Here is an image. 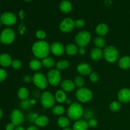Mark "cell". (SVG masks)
Here are the masks:
<instances>
[{
    "label": "cell",
    "mask_w": 130,
    "mask_h": 130,
    "mask_svg": "<svg viewBox=\"0 0 130 130\" xmlns=\"http://www.w3.org/2000/svg\"><path fill=\"white\" fill-rule=\"evenodd\" d=\"M57 123L60 127L65 128H67L69 125L70 120L69 118H66V117H60L57 121Z\"/></svg>",
    "instance_id": "obj_29"
},
{
    "label": "cell",
    "mask_w": 130,
    "mask_h": 130,
    "mask_svg": "<svg viewBox=\"0 0 130 130\" xmlns=\"http://www.w3.org/2000/svg\"><path fill=\"white\" fill-rule=\"evenodd\" d=\"M43 65H42L41 62L38 59H33L29 63V67L32 71H38L42 67Z\"/></svg>",
    "instance_id": "obj_27"
},
{
    "label": "cell",
    "mask_w": 130,
    "mask_h": 130,
    "mask_svg": "<svg viewBox=\"0 0 130 130\" xmlns=\"http://www.w3.org/2000/svg\"><path fill=\"white\" fill-rule=\"evenodd\" d=\"M33 100H24L22 101V102L20 103V107L21 108H22L23 109H27L29 108H30V107L32 105V104H34V102H32Z\"/></svg>",
    "instance_id": "obj_35"
},
{
    "label": "cell",
    "mask_w": 130,
    "mask_h": 130,
    "mask_svg": "<svg viewBox=\"0 0 130 130\" xmlns=\"http://www.w3.org/2000/svg\"><path fill=\"white\" fill-rule=\"evenodd\" d=\"M76 96L77 100L82 103L90 102L93 97V93L90 89L87 88H80L76 91Z\"/></svg>",
    "instance_id": "obj_5"
},
{
    "label": "cell",
    "mask_w": 130,
    "mask_h": 130,
    "mask_svg": "<svg viewBox=\"0 0 130 130\" xmlns=\"http://www.w3.org/2000/svg\"><path fill=\"white\" fill-rule=\"evenodd\" d=\"M118 98L121 103H128L130 102V89L123 88L118 92Z\"/></svg>",
    "instance_id": "obj_14"
},
{
    "label": "cell",
    "mask_w": 130,
    "mask_h": 130,
    "mask_svg": "<svg viewBox=\"0 0 130 130\" xmlns=\"http://www.w3.org/2000/svg\"><path fill=\"white\" fill-rule=\"evenodd\" d=\"M121 104L118 101H114L109 105V109L112 112H117L120 109Z\"/></svg>",
    "instance_id": "obj_34"
},
{
    "label": "cell",
    "mask_w": 130,
    "mask_h": 130,
    "mask_svg": "<svg viewBox=\"0 0 130 130\" xmlns=\"http://www.w3.org/2000/svg\"><path fill=\"white\" fill-rule=\"evenodd\" d=\"M75 27V21L71 18H66L60 24V29L63 32H69Z\"/></svg>",
    "instance_id": "obj_11"
},
{
    "label": "cell",
    "mask_w": 130,
    "mask_h": 130,
    "mask_svg": "<svg viewBox=\"0 0 130 130\" xmlns=\"http://www.w3.org/2000/svg\"><path fill=\"white\" fill-rule=\"evenodd\" d=\"M38 116L36 114H34V113H32V114H30V115L29 116V119H30V121L32 122H35L36 119V118H38Z\"/></svg>",
    "instance_id": "obj_43"
},
{
    "label": "cell",
    "mask_w": 130,
    "mask_h": 130,
    "mask_svg": "<svg viewBox=\"0 0 130 130\" xmlns=\"http://www.w3.org/2000/svg\"><path fill=\"white\" fill-rule=\"evenodd\" d=\"M29 91L27 88L25 87H22L18 91V97L22 100H27V98L29 97Z\"/></svg>",
    "instance_id": "obj_26"
},
{
    "label": "cell",
    "mask_w": 130,
    "mask_h": 130,
    "mask_svg": "<svg viewBox=\"0 0 130 130\" xmlns=\"http://www.w3.org/2000/svg\"><path fill=\"white\" fill-rule=\"evenodd\" d=\"M26 130H38V128H37L36 126H29Z\"/></svg>",
    "instance_id": "obj_47"
},
{
    "label": "cell",
    "mask_w": 130,
    "mask_h": 130,
    "mask_svg": "<svg viewBox=\"0 0 130 130\" xmlns=\"http://www.w3.org/2000/svg\"><path fill=\"white\" fill-rule=\"evenodd\" d=\"M55 100L59 103L66 102V100H67V95H66V92L62 90H58L55 93Z\"/></svg>",
    "instance_id": "obj_25"
},
{
    "label": "cell",
    "mask_w": 130,
    "mask_h": 130,
    "mask_svg": "<svg viewBox=\"0 0 130 130\" xmlns=\"http://www.w3.org/2000/svg\"><path fill=\"white\" fill-rule=\"evenodd\" d=\"M1 12H0V17H1Z\"/></svg>",
    "instance_id": "obj_54"
},
{
    "label": "cell",
    "mask_w": 130,
    "mask_h": 130,
    "mask_svg": "<svg viewBox=\"0 0 130 130\" xmlns=\"http://www.w3.org/2000/svg\"><path fill=\"white\" fill-rule=\"evenodd\" d=\"M84 110L82 105L77 102L72 103L67 110V116L71 120L77 121L83 116Z\"/></svg>",
    "instance_id": "obj_2"
},
{
    "label": "cell",
    "mask_w": 130,
    "mask_h": 130,
    "mask_svg": "<svg viewBox=\"0 0 130 130\" xmlns=\"http://www.w3.org/2000/svg\"><path fill=\"white\" fill-rule=\"evenodd\" d=\"M108 32H109V27L106 24H104V23L99 24L95 29L96 34L100 37L106 35Z\"/></svg>",
    "instance_id": "obj_17"
},
{
    "label": "cell",
    "mask_w": 130,
    "mask_h": 130,
    "mask_svg": "<svg viewBox=\"0 0 130 130\" xmlns=\"http://www.w3.org/2000/svg\"><path fill=\"white\" fill-rule=\"evenodd\" d=\"M2 116H3V111H2V110H1V108H0V119H1Z\"/></svg>",
    "instance_id": "obj_50"
},
{
    "label": "cell",
    "mask_w": 130,
    "mask_h": 130,
    "mask_svg": "<svg viewBox=\"0 0 130 130\" xmlns=\"http://www.w3.org/2000/svg\"><path fill=\"white\" fill-rule=\"evenodd\" d=\"M32 52L36 57L43 59L49 55L50 52V46L45 41H38L33 44L32 46Z\"/></svg>",
    "instance_id": "obj_1"
},
{
    "label": "cell",
    "mask_w": 130,
    "mask_h": 130,
    "mask_svg": "<svg viewBox=\"0 0 130 130\" xmlns=\"http://www.w3.org/2000/svg\"><path fill=\"white\" fill-rule=\"evenodd\" d=\"M12 58L7 53H2L0 55V65L3 67H9L11 66Z\"/></svg>",
    "instance_id": "obj_18"
},
{
    "label": "cell",
    "mask_w": 130,
    "mask_h": 130,
    "mask_svg": "<svg viewBox=\"0 0 130 130\" xmlns=\"http://www.w3.org/2000/svg\"><path fill=\"white\" fill-rule=\"evenodd\" d=\"M63 130H73V129H71V128H67H67H65Z\"/></svg>",
    "instance_id": "obj_51"
},
{
    "label": "cell",
    "mask_w": 130,
    "mask_h": 130,
    "mask_svg": "<svg viewBox=\"0 0 130 130\" xmlns=\"http://www.w3.org/2000/svg\"><path fill=\"white\" fill-rule=\"evenodd\" d=\"M36 36L38 39L42 40V39H44V38H46V32L44 30H39L36 32Z\"/></svg>",
    "instance_id": "obj_39"
},
{
    "label": "cell",
    "mask_w": 130,
    "mask_h": 130,
    "mask_svg": "<svg viewBox=\"0 0 130 130\" xmlns=\"http://www.w3.org/2000/svg\"><path fill=\"white\" fill-rule=\"evenodd\" d=\"M119 67L122 69H128L130 67V57L124 56L119 60Z\"/></svg>",
    "instance_id": "obj_21"
},
{
    "label": "cell",
    "mask_w": 130,
    "mask_h": 130,
    "mask_svg": "<svg viewBox=\"0 0 130 130\" xmlns=\"http://www.w3.org/2000/svg\"><path fill=\"white\" fill-rule=\"evenodd\" d=\"M74 83L77 87L80 88H82L84 84H85V79L82 76H77L74 78Z\"/></svg>",
    "instance_id": "obj_33"
},
{
    "label": "cell",
    "mask_w": 130,
    "mask_h": 130,
    "mask_svg": "<svg viewBox=\"0 0 130 130\" xmlns=\"http://www.w3.org/2000/svg\"><path fill=\"white\" fill-rule=\"evenodd\" d=\"M66 102L67 103V104H68V105H71V104H72V100H71V99H67V100H66Z\"/></svg>",
    "instance_id": "obj_49"
},
{
    "label": "cell",
    "mask_w": 130,
    "mask_h": 130,
    "mask_svg": "<svg viewBox=\"0 0 130 130\" xmlns=\"http://www.w3.org/2000/svg\"><path fill=\"white\" fill-rule=\"evenodd\" d=\"M88 124L89 127L95 128V127H96V126L98 125V121L96 119L93 118V119H90V120H89L88 121Z\"/></svg>",
    "instance_id": "obj_41"
},
{
    "label": "cell",
    "mask_w": 130,
    "mask_h": 130,
    "mask_svg": "<svg viewBox=\"0 0 130 130\" xmlns=\"http://www.w3.org/2000/svg\"><path fill=\"white\" fill-rule=\"evenodd\" d=\"M90 79L91 82L96 83L99 80V76L96 72H91L90 74Z\"/></svg>",
    "instance_id": "obj_38"
},
{
    "label": "cell",
    "mask_w": 130,
    "mask_h": 130,
    "mask_svg": "<svg viewBox=\"0 0 130 130\" xmlns=\"http://www.w3.org/2000/svg\"><path fill=\"white\" fill-rule=\"evenodd\" d=\"M91 40V35L86 30H83L77 33L75 37L76 44L79 48H85L90 43Z\"/></svg>",
    "instance_id": "obj_4"
},
{
    "label": "cell",
    "mask_w": 130,
    "mask_h": 130,
    "mask_svg": "<svg viewBox=\"0 0 130 130\" xmlns=\"http://www.w3.org/2000/svg\"><path fill=\"white\" fill-rule=\"evenodd\" d=\"M48 83L53 86H57L60 84L61 75L60 71L57 69H52L48 72L47 74Z\"/></svg>",
    "instance_id": "obj_9"
},
{
    "label": "cell",
    "mask_w": 130,
    "mask_h": 130,
    "mask_svg": "<svg viewBox=\"0 0 130 130\" xmlns=\"http://www.w3.org/2000/svg\"><path fill=\"white\" fill-rule=\"evenodd\" d=\"M85 21L83 19H77L75 21V26L78 28H81L85 25Z\"/></svg>",
    "instance_id": "obj_42"
},
{
    "label": "cell",
    "mask_w": 130,
    "mask_h": 130,
    "mask_svg": "<svg viewBox=\"0 0 130 130\" xmlns=\"http://www.w3.org/2000/svg\"><path fill=\"white\" fill-rule=\"evenodd\" d=\"M24 82L29 83L32 81V77L30 76V75H26L24 77Z\"/></svg>",
    "instance_id": "obj_44"
},
{
    "label": "cell",
    "mask_w": 130,
    "mask_h": 130,
    "mask_svg": "<svg viewBox=\"0 0 130 130\" xmlns=\"http://www.w3.org/2000/svg\"><path fill=\"white\" fill-rule=\"evenodd\" d=\"M52 112L55 115L61 116L64 114L65 112V108L62 105H55L52 108Z\"/></svg>",
    "instance_id": "obj_32"
},
{
    "label": "cell",
    "mask_w": 130,
    "mask_h": 130,
    "mask_svg": "<svg viewBox=\"0 0 130 130\" xmlns=\"http://www.w3.org/2000/svg\"><path fill=\"white\" fill-rule=\"evenodd\" d=\"M15 130H25V129H24V127L20 126H18L17 127H16V128H15Z\"/></svg>",
    "instance_id": "obj_48"
},
{
    "label": "cell",
    "mask_w": 130,
    "mask_h": 130,
    "mask_svg": "<svg viewBox=\"0 0 130 130\" xmlns=\"http://www.w3.org/2000/svg\"><path fill=\"white\" fill-rule=\"evenodd\" d=\"M7 77V72L5 69H0V83L3 82L6 79Z\"/></svg>",
    "instance_id": "obj_40"
},
{
    "label": "cell",
    "mask_w": 130,
    "mask_h": 130,
    "mask_svg": "<svg viewBox=\"0 0 130 130\" xmlns=\"http://www.w3.org/2000/svg\"><path fill=\"white\" fill-rule=\"evenodd\" d=\"M103 56V51L99 48H93L90 53V57L94 60H99L102 58Z\"/></svg>",
    "instance_id": "obj_22"
},
{
    "label": "cell",
    "mask_w": 130,
    "mask_h": 130,
    "mask_svg": "<svg viewBox=\"0 0 130 130\" xmlns=\"http://www.w3.org/2000/svg\"><path fill=\"white\" fill-rule=\"evenodd\" d=\"M49 123V119L46 116H39L35 121V123L37 126L40 127H44Z\"/></svg>",
    "instance_id": "obj_24"
},
{
    "label": "cell",
    "mask_w": 130,
    "mask_h": 130,
    "mask_svg": "<svg viewBox=\"0 0 130 130\" xmlns=\"http://www.w3.org/2000/svg\"><path fill=\"white\" fill-rule=\"evenodd\" d=\"M94 44L96 46V48H102L103 47H105V44H106V43H105V41L102 37H96V38H95L93 41Z\"/></svg>",
    "instance_id": "obj_31"
},
{
    "label": "cell",
    "mask_w": 130,
    "mask_h": 130,
    "mask_svg": "<svg viewBox=\"0 0 130 130\" xmlns=\"http://www.w3.org/2000/svg\"><path fill=\"white\" fill-rule=\"evenodd\" d=\"M1 24H2V23H1V22L0 21V27H1Z\"/></svg>",
    "instance_id": "obj_53"
},
{
    "label": "cell",
    "mask_w": 130,
    "mask_h": 130,
    "mask_svg": "<svg viewBox=\"0 0 130 130\" xmlns=\"http://www.w3.org/2000/svg\"><path fill=\"white\" fill-rule=\"evenodd\" d=\"M91 67L87 63H80L77 66V71L82 76H88L91 73Z\"/></svg>",
    "instance_id": "obj_15"
},
{
    "label": "cell",
    "mask_w": 130,
    "mask_h": 130,
    "mask_svg": "<svg viewBox=\"0 0 130 130\" xmlns=\"http://www.w3.org/2000/svg\"><path fill=\"white\" fill-rule=\"evenodd\" d=\"M32 82L39 88L41 90L46 88L48 85L47 77L41 72H37L32 76Z\"/></svg>",
    "instance_id": "obj_8"
},
{
    "label": "cell",
    "mask_w": 130,
    "mask_h": 130,
    "mask_svg": "<svg viewBox=\"0 0 130 130\" xmlns=\"http://www.w3.org/2000/svg\"><path fill=\"white\" fill-rule=\"evenodd\" d=\"M10 119L15 126H20L24 121V116L20 110L15 109L10 114Z\"/></svg>",
    "instance_id": "obj_12"
},
{
    "label": "cell",
    "mask_w": 130,
    "mask_h": 130,
    "mask_svg": "<svg viewBox=\"0 0 130 130\" xmlns=\"http://www.w3.org/2000/svg\"><path fill=\"white\" fill-rule=\"evenodd\" d=\"M15 38V31L11 28H6L0 34V42L5 44H10Z\"/></svg>",
    "instance_id": "obj_6"
},
{
    "label": "cell",
    "mask_w": 130,
    "mask_h": 130,
    "mask_svg": "<svg viewBox=\"0 0 130 130\" xmlns=\"http://www.w3.org/2000/svg\"><path fill=\"white\" fill-rule=\"evenodd\" d=\"M79 47L73 43L68 44L66 47V52L69 55H75L78 53Z\"/></svg>",
    "instance_id": "obj_23"
},
{
    "label": "cell",
    "mask_w": 130,
    "mask_h": 130,
    "mask_svg": "<svg viewBox=\"0 0 130 130\" xmlns=\"http://www.w3.org/2000/svg\"><path fill=\"white\" fill-rule=\"evenodd\" d=\"M88 124L86 120L79 119L74 124L73 130H88Z\"/></svg>",
    "instance_id": "obj_19"
},
{
    "label": "cell",
    "mask_w": 130,
    "mask_h": 130,
    "mask_svg": "<svg viewBox=\"0 0 130 130\" xmlns=\"http://www.w3.org/2000/svg\"><path fill=\"white\" fill-rule=\"evenodd\" d=\"M83 117L86 120L88 121L93 119L94 117L93 111L92 110H91V109H87L86 110H85V112H84Z\"/></svg>",
    "instance_id": "obj_36"
},
{
    "label": "cell",
    "mask_w": 130,
    "mask_h": 130,
    "mask_svg": "<svg viewBox=\"0 0 130 130\" xmlns=\"http://www.w3.org/2000/svg\"><path fill=\"white\" fill-rule=\"evenodd\" d=\"M42 65L46 68H52L55 66V60L52 57H47L41 60Z\"/></svg>",
    "instance_id": "obj_28"
},
{
    "label": "cell",
    "mask_w": 130,
    "mask_h": 130,
    "mask_svg": "<svg viewBox=\"0 0 130 130\" xmlns=\"http://www.w3.org/2000/svg\"><path fill=\"white\" fill-rule=\"evenodd\" d=\"M6 130H15V125L12 123H9L6 126Z\"/></svg>",
    "instance_id": "obj_45"
},
{
    "label": "cell",
    "mask_w": 130,
    "mask_h": 130,
    "mask_svg": "<svg viewBox=\"0 0 130 130\" xmlns=\"http://www.w3.org/2000/svg\"><path fill=\"white\" fill-rule=\"evenodd\" d=\"M0 21L3 24L7 26L13 25L17 22L16 15L11 12H5L1 15Z\"/></svg>",
    "instance_id": "obj_10"
},
{
    "label": "cell",
    "mask_w": 130,
    "mask_h": 130,
    "mask_svg": "<svg viewBox=\"0 0 130 130\" xmlns=\"http://www.w3.org/2000/svg\"><path fill=\"white\" fill-rule=\"evenodd\" d=\"M75 85L74 81L71 79H65L61 83V88L65 92H71L75 89Z\"/></svg>",
    "instance_id": "obj_16"
},
{
    "label": "cell",
    "mask_w": 130,
    "mask_h": 130,
    "mask_svg": "<svg viewBox=\"0 0 130 130\" xmlns=\"http://www.w3.org/2000/svg\"><path fill=\"white\" fill-rule=\"evenodd\" d=\"M78 53H79V55H84L85 54V53H86L85 48H79Z\"/></svg>",
    "instance_id": "obj_46"
},
{
    "label": "cell",
    "mask_w": 130,
    "mask_h": 130,
    "mask_svg": "<svg viewBox=\"0 0 130 130\" xmlns=\"http://www.w3.org/2000/svg\"><path fill=\"white\" fill-rule=\"evenodd\" d=\"M22 66V62L19 59L14 60L12 61V63H11V66L15 69H19L20 68H21Z\"/></svg>",
    "instance_id": "obj_37"
},
{
    "label": "cell",
    "mask_w": 130,
    "mask_h": 130,
    "mask_svg": "<svg viewBox=\"0 0 130 130\" xmlns=\"http://www.w3.org/2000/svg\"><path fill=\"white\" fill-rule=\"evenodd\" d=\"M103 55L105 59L109 63H114L119 57V52L114 46H107L103 51Z\"/></svg>",
    "instance_id": "obj_3"
},
{
    "label": "cell",
    "mask_w": 130,
    "mask_h": 130,
    "mask_svg": "<svg viewBox=\"0 0 130 130\" xmlns=\"http://www.w3.org/2000/svg\"><path fill=\"white\" fill-rule=\"evenodd\" d=\"M60 10L64 13H68L72 10V4L67 0H63L60 4Z\"/></svg>",
    "instance_id": "obj_20"
},
{
    "label": "cell",
    "mask_w": 130,
    "mask_h": 130,
    "mask_svg": "<svg viewBox=\"0 0 130 130\" xmlns=\"http://www.w3.org/2000/svg\"><path fill=\"white\" fill-rule=\"evenodd\" d=\"M24 1H32V0H24Z\"/></svg>",
    "instance_id": "obj_52"
},
{
    "label": "cell",
    "mask_w": 130,
    "mask_h": 130,
    "mask_svg": "<svg viewBox=\"0 0 130 130\" xmlns=\"http://www.w3.org/2000/svg\"><path fill=\"white\" fill-rule=\"evenodd\" d=\"M50 51L53 55L59 57L64 53L66 49L63 44L60 42H54L50 46Z\"/></svg>",
    "instance_id": "obj_13"
},
{
    "label": "cell",
    "mask_w": 130,
    "mask_h": 130,
    "mask_svg": "<svg viewBox=\"0 0 130 130\" xmlns=\"http://www.w3.org/2000/svg\"><path fill=\"white\" fill-rule=\"evenodd\" d=\"M41 103L45 109H50L54 107L55 98L53 94L49 91H44L41 95Z\"/></svg>",
    "instance_id": "obj_7"
},
{
    "label": "cell",
    "mask_w": 130,
    "mask_h": 130,
    "mask_svg": "<svg viewBox=\"0 0 130 130\" xmlns=\"http://www.w3.org/2000/svg\"><path fill=\"white\" fill-rule=\"evenodd\" d=\"M69 66V62L66 60H62L59 61L56 64V68L58 71H61V70H64L68 68Z\"/></svg>",
    "instance_id": "obj_30"
}]
</instances>
